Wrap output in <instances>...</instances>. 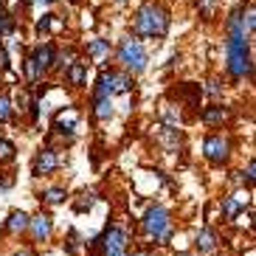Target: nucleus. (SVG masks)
<instances>
[{
    "label": "nucleus",
    "instance_id": "nucleus-1",
    "mask_svg": "<svg viewBox=\"0 0 256 256\" xmlns=\"http://www.w3.org/2000/svg\"><path fill=\"white\" fill-rule=\"evenodd\" d=\"M141 231L146 234L150 240H155L158 245H166V242L172 240V231H174L169 208H164V206H150L146 214L141 217Z\"/></svg>",
    "mask_w": 256,
    "mask_h": 256
},
{
    "label": "nucleus",
    "instance_id": "nucleus-2",
    "mask_svg": "<svg viewBox=\"0 0 256 256\" xmlns=\"http://www.w3.org/2000/svg\"><path fill=\"white\" fill-rule=\"evenodd\" d=\"M228 70L234 79H245L250 74V40L242 34H228Z\"/></svg>",
    "mask_w": 256,
    "mask_h": 256
},
{
    "label": "nucleus",
    "instance_id": "nucleus-3",
    "mask_svg": "<svg viewBox=\"0 0 256 256\" xmlns=\"http://www.w3.org/2000/svg\"><path fill=\"white\" fill-rule=\"evenodd\" d=\"M166 26H169V17H166L164 6H155V3H146L144 8H138L136 14V31L141 37H164Z\"/></svg>",
    "mask_w": 256,
    "mask_h": 256
},
{
    "label": "nucleus",
    "instance_id": "nucleus-4",
    "mask_svg": "<svg viewBox=\"0 0 256 256\" xmlns=\"http://www.w3.org/2000/svg\"><path fill=\"white\" fill-rule=\"evenodd\" d=\"M98 245H102V256H127L130 254V234H127V228L110 222L107 231L98 236Z\"/></svg>",
    "mask_w": 256,
    "mask_h": 256
},
{
    "label": "nucleus",
    "instance_id": "nucleus-5",
    "mask_svg": "<svg viewBox=\"0 0 256 256\" xmlns=\"http://www.w3.org/2000/svg\"><path fill=\"white\" fill-rule=\"evenodd\" d=\"M203 155H206V160L214 164V166L226 164V160L231 158V138L222 136V132H211L203 141Z\"/></svg>",
    "mask_w": 256,
    "mask_h": 256
},
{
    "label": "nucleus",
    "instance_id": "nucleus-6",
    "mask_svg": "<svg viewBox=\"0 0 256 256\" xmlns=\"http://www.w3.org/2000/svg\"><path fill=\"white\" fill-rule=\"evenodd\" d=\"M118 60L124 62V68L132 70V74H141L146 68V51L138 40H124L118 46Z\"/></svg>",
    "mask_w": 256,
    "mask_h": 256
},
{
    "label": "nucleus",
    "instance_id": "nucleus-7",
    "mask_svg": "<svg viewBox=\"0 0 256 256\" xmlns=\"http://www.w3.org/2000/svg\"><path fill=\"white\" fill-rule=\"evenodd\" d=\"M56 166H60V155H56V150L46 146V150H40L37 155H34V160H31V174H34V178H42V174L56 172Z\"/></svg>",
    "mask_w": 256,
    "mask_h": 256
},
{
    "label": "nucleus",
    "instance_id": "nucleus-8",
    "mask_svg": "<svg viewBox=\"0 0 256 256\" xmlns=\"http://www.w3.org/2000/svg\"><path fill=\"white\" fill-rule=\"evenodd\" d=\"M51 228H54L51 214H46V211H40L37 217L28 220V231H31V236H34V242H46L48 236H51Z\"/></svg>",
    "mask_w": 256,
    "mask_h": 256
},
{
    "label": "nucleus",
    "instance_id": "nucleus-9",
    "mask_svg": "<svg viewBox=\"0 0 256 256\" xmlns=\"http://www.w3.org/2000/svg\"><path fill=\"white\" fill-rule=\"evenodd\" d=\"M217 245H220V236H217V231L208 228V226L197 234V240H194V248L200 250V254H211V250H217Z\"/></svg>",
    "mask_w": 256,
    "mask_h": 256
},
{
    "label": "nucleus",
    "instance_id": "nucleus-10",
    "mask_svg": "<svg viewBox=\"0 0 256 256\" xmlns=\"http://www.w3.org/2000/svg\"><path fill=\"white\" fill-rule=\"evenodd\" d=\"M28 214L26 211H12L6 220V234H12V236H20V234L28 231Z\"/></svg>",
    "mask_w": 256,
    "mask_h": 256
},
{
    "label": "nucleus",
    "instance_id": "nucleus-11",
    "mask_svg": "<svg viewBox=\"0 0 256 256\" xmlns=\"http://www.w3.org/2000/svg\"><path fill=\"white\" fill-rule=\"evenodd\" d=\"M203 124H208V127H217V124H222V121L228 118V110L226 107H220V104H211V107H206L203 110Z\"/></svg>",
    "mask_w": 256,
    "mask_h": 256
},
{
    "label": "nucleus",
    "instance_id": "nucleus-12",
    "mask_svg": "<svg viewBox=\"0 0 256 256\" xmlns=\"http://www.w3.org/2000/svg\"><path fill=\"white\" fill-rule=\"evenodd\" d=\"M113 82H116V74L102 68V74L96 79V96H113Z\"/></svg>",
    "mask_w": 256,
    "mask_h": 256
},
{
    "label": "nucleus",
    "instance_id": "nucleus-13",
    "mask_svg": "<svg viewBox=\"0 0 256 256\" xmlns=\"http://www.w3.org/2000/svg\"><path fill=\"white\" fill-rule=\"evenodd\" d=\"M76 121H79V116H76L74 110H70V113H68V121L62 118V116H60V118H56V121H54V130H56V132H60L62 138H74Z\"/></svg>",
    "mask_w": 256,
    "mask_h": 256
},
{
    "label": "nucleus",
    "instance_id": "nucleus-14",
    "mask_svg": "<svg viewBox=\"0 0 256 256\" xmlns=\"http://www.w3.org/2000/svg\"><path fill=\"white\" fill-rule=\"evenodd\" d=\"M93 116L102 118V121L113 116V102H110V96H96L93 98Z\"/></svg>",
    "mask_w": 256,
    "mask_h": 256
},
{
    "label": "nucleus",
    "instance_id": "nucleus-15",
    "mask_svg": "<svg viewBox=\"0 0 256 256\" xmlns=\"http://www.w3.org/2000/svg\"><path fill=\"white\" fill-rule=\"evenodd\" d=\"M242 206H245V200H242V194L222 197V214H226V220H234V217H236Z\"/></svg>",
    "mask_w": 256,
    "mask_h": 256
},
{
    "label": "nucleus",
    "instance_id": "nucleus-16",
    "mask_svg": "<svg viewBox=\"0 0 256 256\" xmlns=\"http://www.w3.org/2000/svg\"><path fill=\"white\" fill-rule=\"evenodd\" d=\"M54 48L46 46V48H40L37 54H34V65H37V74H42V70H48L54 65Z\"/></svg>",
    "mask_w": 256,
    "mask_h": 256
},
{
    "label": "nucleus",
    "instance_id": "nucleus-17",
    "mask_svg": "<svg viewBox=\"0 0 256 256\" xmlns=\"http://www.w3.org/2000/svg\"><path fill=\"white\" fill-rule=\"evenodd\" d=\"M42 200H46L48 206H60V203L68 200V192H65V186H51L46 194H42Z\"/></svg>",
    "mask_w": 256,
    "mask_h": 256
},
{
    "label": "nucleus",
    "instance_id": "nucleus-18",
    "mask_svg": "<svg viewBox=\"0 0 256 256\" xmlns=\"http://www.w3.org/2000/svg\"><path fill=\"white\" fill-rule=\"evenodd\" d=\"M84 74H88V65H84V62H74V65L68 68V82L70 84H82Z\"/></svg>",
    "mask_w": 256,
    "mask_h": 256
},
{
    "label": "nucleus",
    "instance_id": "nucleus-19",
    "mask_svg": "<svg viewBox=\"0 0 256 256\" xmlns=\"http://www.w3.org/2000/svg\"><path fill=\"white\" fill-rule=\"evenodd\" d=\"M107 51H110V42L107 40H93V42H88V54H90L93 60H102Z\"/></svg>",
    "mask_w": 256,
    "mask_h": 256
},
{
    "label": "nucleus",
    "instance_id": "nucleus-20",
    "mask_svg": "<svg viewBox=\"0 0 256 256\" xmlns=\"http://www.w3.org/2000/svg\"><path fill=\"white\" fill-rule=\"evenodd\" d=\"M14 152H17L14 144L6 141V138H0V164H8V160H14Z\"/></svg>",
    "mask_w": 256,
    "mask_h": 256
},
{
    "label": "nucleus",
    "instance_id": "nucleus-21",
    "mask_svg": "<svg viewBox=\"0 0 256 256\" xmlns=\"http://www.w3.org/2000/svg\"><path fill=\"white\" fill-rule=\"evenodd\" d=\"M130 88H132V79H130L127 74H116V82H113V93H127Z\"/></svg>",
    "mask_w": 256,
    "mask_h": 256
},
{
    "label": "nucleus",
    "instance_id": "nucleus-22",
    "mask_svg": "<svg viewBox=\"0 0 256 256\" xmlns=\"http://www.w3.org/2000/svg\"><path fill=\"white\" fill-rule=\"evenodd\" d=\"M90 206H93V194H88V192H84V194H79V200L74 203V208H76V214H82V211H88Z\"/></svg>",
    "mask_w": 256,
    "mask_h": 256
},
{
    "label": "nucleus",
    "instance_id": "nucleus-23",
    "mask_svg": "<svg viewBox=\"0 0 256 256\" xmlns=\"http://www.w3.org/2000/svg\"><path fill=\"white\" fill-rule=\"evenodd\" d=\"M12 118V104H8L6 96H0V121H8Z\"/></svg>",
    "mask_w": 256,
    "mask_h": 256
},
{
    "label": "nucleus",
    "instance_id": "nucleus-24",
    "mask_svg": "<svg viewBox=\"0 0 256 256\" xmlns=\"http://www.w3.org/2000/svg\"><path fill=\"white\" fill-rule=\"evenodd\" d=\"M254 180H256V164L250 160V164H248V169H245V174H242V183H248V186H254Z\"/></svg>",
    "mask_w": 256,
    "mask_h": 256
},
{
    "label": "nucleus",
    "instance_id": "nucleus-25",
    "mask_svg": "<svg viewBox=\"0 0 256 256\" xmlns=\"http://www.w3.org/2000/svg\"><path fill=\"white\" fill-rule=\"evenodd\" d=\"M37 65H34V56H28V60H26V79H31V82H34V79H37Z\"/></svg>",
    "mask_w": 256,
    "mask_h": 256
},
{
    "label": "nucleus",
    "instance_id": "nucleus-26",
    "mask_svg": "<svg viewBox=\"0 0 256 256\" xmlns=\"http://www.w3.org/2000/svg\"><path fill=\"white\" fill-rule=\"evenodd\" d=\"M12 186H14V178L8 172H3L0 174V192H6V188H12Z\"/></svg>",
    "mask_w": 256,
    "mask_h": 256
},
{
    "label": "nucleus",
    "instance_id": "nucleus-27",
    "mask_svg": "<svg viewBox=\"0 0 256 256\" xmlns=\"http://www.w3.org/2000/svg\"><path fill=\"white\" fill-rule=\"evenodd\" d=\"M206 90H208V96H214V98H217L220 93H222V84H220L217 79H211V82H208V88H206Z\"/></svg>",
    "mask_w": 256,
    "mask_h": 256
},
{
    "label": "nucleus",
    "instance_id": "nucleus-28",
    "mask_svg": "<svg viewBox=\"0 0 256 256\" xmlns=\"http://www.w3.org/2000/svg\"><path fill=\"white\" fill-rule=\"evenodd\" d=\"M127 256H155L150 248H138V250H132V254H127Z\"/></svg>",
    "mask_w": 256,
    "mask_h": 256
},
{
    "label": "nucleus",
    "instance_id": "nucleus-29",
    "mask_svg": "<svg viewBox=\"0 0 256 256\" xmlns=\"http://www.w3.org/2000/svg\"><path fill=\"white\" fill-rule=\"evenodd\" d=\"M48 26H51V14H46V17H42L37 28H40V31H48Z\"/></svg>",
    "mask_w": 256,
    "mask_h": 256
},
{
    "label": "nucleus",
    "instance_id": "nucleus-30",
    "mask_svg": "<svg viewBox=\"0 0 256 256\" xmlns=\"http://www.w3.org/2000/svg\"><path fill=\"white\" fill-rule=\"evenodd\" d=\"M12 256H34V254H31V250H14Z\"/></svg>",
    "mask_w": 256,
    "mask_h": 256
},
{
    "label": "nucleus",
    "instance_id": "nucleus-31",
    "mask_svg": "<svg viewBox=\"0 0 256 256\" xmlns=\"http://www.w3.org/2000/svg\"><path fill=\"white\" fill-rule=\"evenodd\" d=\"M42 3H51V0H42Z\"/></svg>",
    "mask_w": 256,
    "mask_h": 256
}]
</instances>
